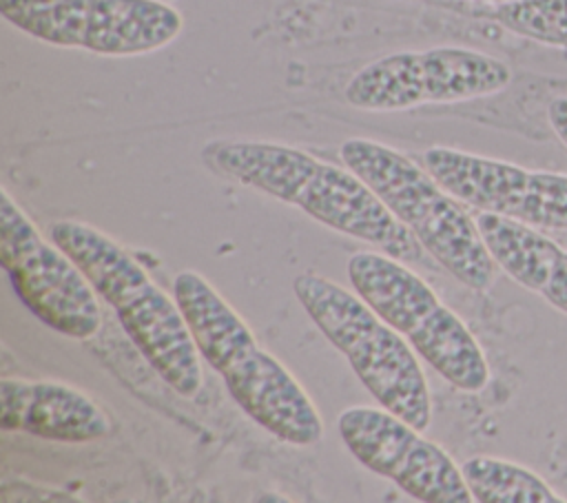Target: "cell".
Returning <instances> with one entry per match:
<instances>
[{"mask_svg":"<svg viewBox=\"0 0 567 503\" xmlns=\"http://www.w3.org/2000/svg\"><path fill=\"white\" fill-rule=\"evenodd\" d=\"M210 171L292 204L332 230L372 244L401 261H421L425 248L374 191L350 168L272 142L217 140L202 148Z\"/></svg>","mask_w":567,"mask_h":503,"instance_id":"1","label":"cell"},{"mask_svg":"<svg viewBox=\"0 0 567 503\" xmlns=\"http://www.w3.org/2000/svg\"><path fill=\"white\" fill-rule=\"evenodd\" d=\"M173 295L199 357L221 374L228 394L259 428L290 445H312L323 437L321 414L301 383L199 273H177Z\"/></svg>","mask_w":567,"mask_h":503,"instance_id":"2","label":"cell"},{"mask_svg":"<svg viewBox=\"0 0 567 503\" xmlns=\"http://www.w3.org/2000/svg\"><path fill=\"white\" fill-rule=\"evenodd\" d=\"M49 237L84 270L164 383L195 399L202 388L199 350L175 295H166L115 239L84 222H53Z\"/></svg>","mask_w":567,"mask_h":503,"instance_id":"3","label":"cell"},{"mask_svg":"<svg viewBox=\"0 0 567 503\" xmlns=\"http://www.w3.org/2000/svg\"><path fill=\"white\" fill-rule=\"evenodd\" d=\"M339 155L456 281L476 292L494 284L498 266L474 215L427 168L396 148L363 137L346 140Z\"/></svg>","mask_w":567,"mask_h":503,"instance_id":"4","label":"cell"},{"mask_svg":"<svg viewBox=\"0 0 567 503\" xmlns=\"http://www.w3.org/2000/svg\"><path fill=\"white\" fill-rule=\"evenodd\" d=\"M292 290L377 403L423 432L432 421V401L410 341L363 297L323 275L303 273L295 277Z\"/></svg>","mask_w":567,"mask_h":503,"instance_id":"5","label":"cell"},{"mask_svg":"<svg viewBox=\"0 0 567 503\" xmlns=\"http://www.w3.org/2000/svg\"><path fill=\"white\" fill-rule=\"evenodd\" d=\"M348 279L456 390L481 392L489 383V363L476 337L401 259L359 250L348 259Z\"/></svg>","mask_w":567,"mask_h":503,"instance_id":"6","label":"cell"},{"mask_svg":"<svg viewBox=\"0 0 567 503\" xmlns=\"http://www.w3.org/2000/svg\"><path fill=\"white\" fill-rule=\"evenodd\" d=\"M0 16L47 44L109 58L153 53L184 27L162 0H0Z\"/></svg>","mask_w":567,"mask_h":503,"instance_id":"7","label":"cell"},{"mask_svg":"<svg viewBox=\"0 0 567 503\" xmlns=\"http://www.w3.org/2000/svg\"><path fill=\"white\" fill-rule=\"evenodd\" d=\"M512 69L487 53L463 47H434L383 55L361 66L346 84V102L361 111H408L425 104H454L501 93Z\"/></svg>","mask_w":567,"mask_h":503,"instance_id":"8","label":"cell"},{"mask_svg":"<svg viewBox=\"0 0 567 503\" xmlns=\"http://www.w3.org/2000/svg\"><path fill=\"white\" fill-rule=\"evenodd\" d=\"M0 264L20 301L51 330L91 339L102 328L97 292L84 270L0 191Z\"/></svg>","mask_w":567,"mask_h":503,"instance_id":"9","label":"cell"},{"mask_svg":"<svg viewBox=\"0 0 567 503\" xmlns=\"http://www.w3.org/2000/svg\"><path fill=\"white\" fill-rule=\"evenodd\" d=\"M427 173L467 208L496 213L540 230H567V175L450 146L423 153Z\"/></svg>","mask_w":567,"mask_h":503,"instance_id":"10","label":"cell"},{"mask_svg":"<svg viewBox=\"0 0 567 503\" xmlns=\"http://www.w3.org/2000/svg\"><path fill=\"white\" fill-rule=\"evenodd\" d=\"M414 425L390 410L354 406L339 414V434L350 454L370 472L394 481L423 503H470L461 465Z\"/></svg>","mask_w":567,"mask_h":503,"instance_id":"11","label":"cell"},{"mask_svg":"<svg viewBox=\"0 0 567 503\" xmlns=\"http://www.w3.org/2000/svg\"><path fill=\"white\" fill-rule=\"evenodd\" d=\"M0 428L44 441L89 443L109 437L113 419L73 386L4 377L0 381Z\"/></svg>","mask_w":567,"mask_h":503,"instance_id":"12","label":"cell"},{"mask_svg":"<svg viewBox=\"0 0 567 503\" xmlns=\"http://www.w3.org/2000/svg\"><path fill=\"white\" fill-rule=\"evenodd\" d=\"M472 499L478 503H563L540 474L496 456H470L461 463Z\"/></svg>","mask_w":567,"mask_h":503,"instance_id":"13","label":"cell"},{"mask_svg":"<svg viewBox=\"0 0 567 503\" xmlns=\"http://www.w3.org/2000/svg\"><path fill=\"white\" fill-rule=\"evenodd\" d=\"M492 16L520 38L567 49V0H512L494 4Z\"/></svg>","mask_w":567,"mask_h":503,"instance_id":"14","label":"cell"},{"mask_svg":"<svg viewBox=\"0 0 567 503\" xmlns=\"http://www.w3.org/2000/svg\"><path fill=\"white\" fill-rule=\"evenodd\" d=\"M536 295H540L551 308L567 315V250L565 248H560L558 255L554 257Z\"/></svg>","mask_w":567,"mask_h":503,"instance_id":"15","label":"cell"},{"mask_svg":"<svg viewBox=\"0 0 567 503\" xmlns=\"http://www.w3.org/2000/svg\"><path fill=\"white\" fill-rule=\"evenodd\" d=\"M547 122L558 137V142L567 148V97H556L547 106Z\"/></svg>","mask_w":567,"mask_h":503,"instance_id":"16","label":"cell"},{"mask_svg":"<svg viewBox=\"0 0 567 503\" xmlns=\"http://www.w3.org/2000/svg\"><path fill=\"white\" fill-rule=\"evenodd\" d=\"M474 2H489V4H503V2H512V0H474Z\"/></svg>","mask_w":567,"mask_h":503,"instance_id":"17","label":"cell"}]
</instances>
